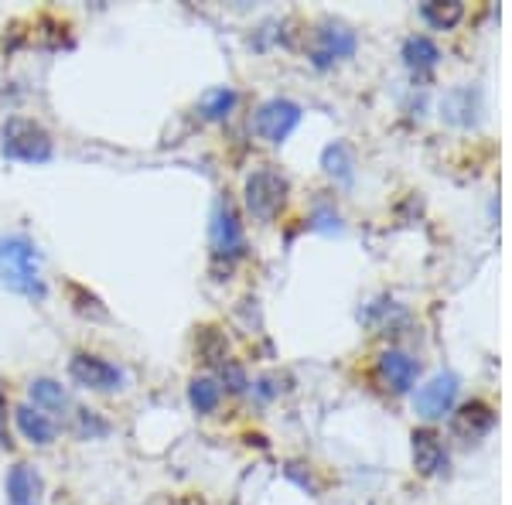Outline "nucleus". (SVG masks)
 Here are the masks:
<instances>
[{
	"instance_id": "f257e3e1",
	"label": "nucleus",
	"mask_w": 512,
	"mask_h": 505,
	"mask_svg": "<svg viewBox=\"0 0 512 505\" xmlns=\"http://www.w3.org/2000/svg\"><path fill=\"white\" fill-rule=\"evenodd\" d=\"M0 287L28 301H45L48 287L41 277V253L28 236H0Z\"/></svg>"
},
{
	"instance_id": "f03ea898",
	"label": "nucleus",
	"mask_w": 512,
	"mask_h": 505,
	"mask_svg": "<svg viewBox=\"0 0 512 505\" xmlns=\"http://www.w3.org/2000/svg\"><path fill=\"white\" fill-rule=\"evenodd\" d=\"M0 151L7 161L21 164H45L52 161V137L38 120L28 117H11L0 130Z\"/></svg>"
},
{
	"instance_id": "7ed1b4c3",
	"label": "nucleus",
	"mask_w": 512,
	"mask_h": 505,
	"mask_svg": "<svg viewBox=\"0 0 512 505\" xmlns=\"http://www.w3.org/2000/svg\"><path fill=\"white\" fill-rule=\"evenodd\" d=\"M284 202H287V181L280 171L256 168L253 175L246 178V209H250L253 219L270 222L284 209Z\"/></svg>"
},
{
	"instance_id": "20e7f679",
	"label": "nucleus",
	"mask_w": 512,
	"mask_h": 505,
	"mask_svg": "<svg viewBox=\"0 0 512 505\" xmlns=\"http://www.w3.org/2000/svg\"><path fill=\"white\" fill-rule=\"evenodd\" d=\"M297 123H301V106L294 103V99H267V103L256 110V134H260L267 144H284L287 137L297 130Z\"/></svg>"
},
{
	"instance_id": "39448f33",
	"label": "nucleus",
	"mask_w": 512,
	"mask_h": 505,
	"mask_svg": "<svg viewBox=\"0 0 512 505\" xmlns=\"http://www.w3.org/2000/svg\"><path fill=\"white\" fill-rule=\"evenodd\" d=\"M355 45H359V38H355V31L349 28V24L325 21V24H318V31H315V48H311V62H315L318 69H325V65H332L338 59H352Z\"/></svg>"
},
{
	"instance_id": "423d86ee",
	"label": "nucleus",
	"mask_w": 512,
	"mask_h": 505,
	"mask_svg": "<svg viewBox=\"0 0 512 505\" xmlns=\"http://www.w3.org/2000/svg\"><path fill=\"white\" fill-rule=\"evenodd\" d=\"M69 376L76 379L82 389H93V393H117L123 386V372L113 362L99 359V355L79 352L69 362Z\"/></svg>"
},
{
	"instance_id": "0eeeda50",
	"label": "nucleus",
	"mask_w": 512,
	"mask_h": 505,
	"mask_svg": "<svg viewBox=\"0 0 512 505\" xmlns=\"http://www.w3.org/2000/svg\"><path fill=\"white\" fill-rule=\"evenodd\" d=\"M243 250H246L243 222H239L233 202H229V198H219L216 212H212V253L226 256V260H236Z\"/></svg>"
},
{
	"instance_id": "6e6552de",
	"label": "nucleus",
	"mask_w": 512,
	"mask_h": 505,
	"mask_svg": "<svg viewBox=\"0 0 512 505\" xmlns=\"http://www.w3.org/2000/svg\"><path fill=\"white\" fill-rule=\"evenodd\" d=\"M454 400H458V376L441 372V376H434L431 383H424L417 389L414 407L424 420H437V417H444V413H451Z\"/></svg>"
},
{
	"instance_id": "1a4fd4ad",
	"label": "nucleus",
	"mask_w": 512,
	"mask_h": 505,
	"mask_svg": "<svg viewBox=\"0 0 512 505\" xmlns=\"http://www.w3.org/2000/svg\"><path fill=\"white\" fill-rule=\"evenodd\" d=\"M417 372H420L417 359H410L407 352L390 349L379 355V376L386 379V386H390L393 393H407V389L417 383Z\"/></svg>"
},
{
	"instance_id": "9d476101",
	"label": "nucleus",
	"mask_w": 512,
	"mask_h": 505,
	"mask_svg": "<svg viewBox=\"0 0 512 505\" xmlns=\"http://www.w3.org/2000/svg\"><path fill=\"white\" fill-rule=\"evenodd\" d=\"M41 488V475L24 461L7 471V505H41Z\"/></svg>"
},
{
	"instance_id": "9b49d317",
	"label": "nucleus",
	"mask_w": 512,
	"mask_h": 505,
	"mask_svg": "<svg viewBox=\"0 0 512 505\" xmlns=\"http://www.w3.org/2000/svg\"><path fill=\"white\" fill-rule=\"evenodd\" d=\"M495 424V413L492 407H485L482 400L468 403V407H461L458 413H454L451 420V430L458 437H465V441H478V437H485Z\"/></svg>"
},
{
	"instance_id": "f8f14e48",
	"label": "nucleus",
	"mask_w": 512,
	"mask_h": 505,
	"mask_svg": "<svg viewBox=\"0 0 512 505\" xmlns=\"http://www.w3.org/2000/svg\"><path fill=\"white\" fill-rule=\"evenodd\" d=\"M414 465L420 475H434V471L448 465V451H444V441L434 430H417L414 434Z\"/></svg>"
},
{
	"instance_id": "ddd939ff",
	"label": "nucleus",
	"mask_w": 512,
	"mask_h": 505,
	"mask_svg": "<svg viewBox=\"0 0 512 505\" xmlns=\"http://www.w3.org/2000/svg\"><path fill=\"white\" fill-rule=\"evenodd\" d=\"M28 396H31V403H35V410H41L45 417H48V413H55V417H65V410L72 407L65 386L55 383V379H48V376L35 379V383L28 386Z\"/></svg>"
},
{
	"instance_id": "4468645a",
	"label": "nucleus",
	"mask_w": 512,
	"mask_h": 505,
	"mask_svg": "<svg viewBox=\"0 0 512 505\" xmlns=\"http://www.w3.org/2000/svg\"><path fill=\"white\" fill-rule=\"evenodd\" d=\"M14 424H18L24 441H31V444H38V447H48V444L55 441L52 417H45V413L35 410V407H28V403L14 410Z\"/></svg>"
},
{
	"instance_id": "2eb2a0df",
	"label": "nucleus",
	"mask_w": 512,
	"mask_h": 505,
	"mask_svg": "<svg viewBox=\"0 0 512 505\" xmlns=\"http://www.w3.org/2000/svg\"><path fill=\"white\" fill-rule=\"evenodd\" d=\"M420 18L437 31H448L465 18V4H458V0H431V4L420 7Z\"/></svg>"
},
{
	"instance_id": "dca6fc26",
	"label": "nucleus",
	"mask_w": 512,
	"mask_h": 505,
	"mask_svg": "<svg viewBox=\"0 0 512 505\" xmlns=\"http://www.w3.org/2000/svg\"><path fill=\"white\" fill-rule=\"evenodd\" d=\"M222 400V386L216 379L202 376V379H192V386H188V403H192L195 413H212L219 407Z\"/></svg>"
},
{
	"instance_id": "f3484780",
	"label": "nucleus",
	"mask_w": 512,
	"mask_h": 505,
	"mask_svg": "<svg viewBox=\"0 0 512 505\" xmlns=\"http://www.w3.org/2000/svg\"><path fill=\"white\" fill-rule=\"evenodd\" d=\"M403 59H407L410 69H431V65L441 59V52H437V45L427 35H414L403 45Z\"/></svg>"
},
{
	"instance_id": "a211bd4d",
	"label": "nucleus",
	"mask_w": 512,
	"mask_h": 505,
	"mask_svg": "<svg viewBox=\"0 0 512 505\" xmlns=\"http://www.w3.org/2000/svg\"><path fill=\"white\" fill-rule=\"evenodd\" d=\"M236 93L233 89H212V93H205V99H202V117L205 120H226L229 113L236 110Z\"/></svg>"
},
{
	"instance_id": "6ab92c4d",
	"label": "nucleus",
	"mask_w": 512,
	"mask_h": 505,
	"mask_svg": "<svg viewBox=\"0 0 512 505\" xmlns=\"http://www.w3.org/2000/svg\"><path fill=\"white\" fill-rule=\"evenodd\" d=\"M444 117L454 123H468L475 117V93L472 89H454V93L444 99Z\"/></svg>"
},
{
	"instance_id": "aec40b11",
	"label": "nucleus",
	"mask_w": 512,
	"mask_h": 505,
	"mask_svg": "<svg viewBox=\"0 0 512 505\" xmlns=\"http://www.w3.org/2000/svg\"><path fill=\"white\" fill-rule=\"evenodd\" d=\"M321 164H325L328 175H335V178H342V181L352 178V154H349V147H345V144H332V147H328L325 157H321Z\"/></svg>"
},
{
	"instance_id": "412c9836",
	"label": "nucleus",
	"mask_w": 512,
	"mask_h": 505,
	"mask_svg": "<svg viewBox=\"0 0 512 505\" xmlns=\"http://www.w3.org/2000/svg\"><path fill=\"white\" fill-rule=\"evenodd\" d=\"M76 420H79V437H86V441H99V437L110 434V424L96 410H79Z\"/></svg>"
},
{
	"instance_id": "4be33fe9",
	"label": "nucleus",
	"mask_w": 512,
	"mask_h": 505,
	"mask_svg": "<svg viewBox=\"0 0 512 505\" xmlns=\"http://www.w3.org/2000/svg\"><path fill=\"white\" fill-rule=\"evenodd\" d=\"M219 376H222V383L233 389V393H246V389H250V379H246L243 366H236V362H229V359L219 366Z\"/></svg>"
},
{
	"instance_id": "5701e85b",
	"label": "nucleus",
	"mask_w": 512,
	"mask_h": 505,
	"mask_svg": "<svg viewBox=\"0 0 512 505\" xmlns=\"http://www.w3.org/2000/svg\"><path fill=\"white\" fill-rule=\"evenodd\" d=\"M11 444V434H7V393L0 386V447Z\"/></svg>"
}]
</instances>
